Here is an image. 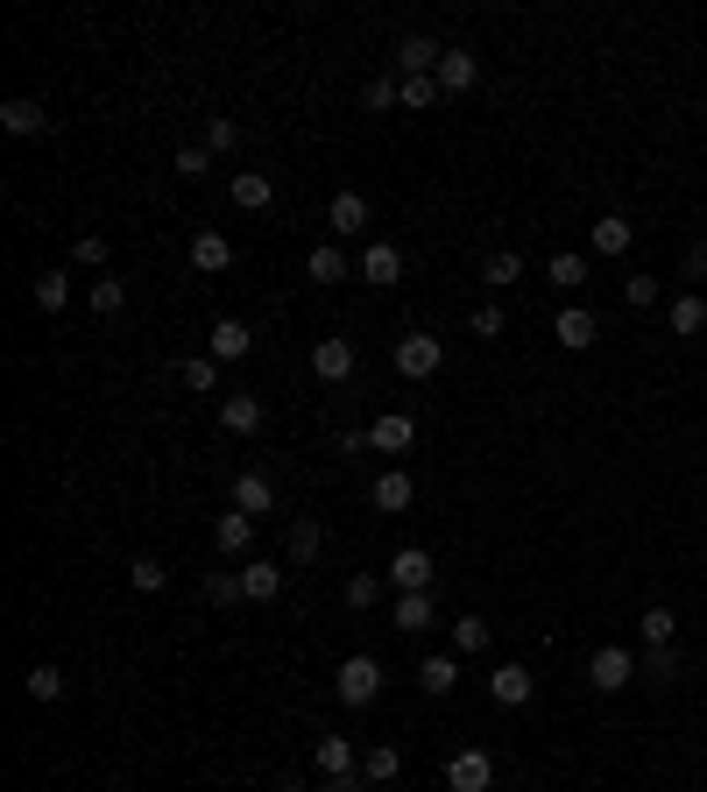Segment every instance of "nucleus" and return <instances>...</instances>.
I'll return each mask as SVG.
<instances>
[{"label": "nucleus", "instance_id": "39", "mask_svg": "<svg viewBox=\"0 0 707 792\" xmlns=\"http://www.w3.org/2000/svg\"><path fill=\"white\" fill-rule=\"evenodd\" d=\"M205 602H213V608L248 602V594H240V574H220V566H213V574H205Z\"/></svg>", "mask_w": 707, "mask_h": 792}, {"label": "nucleus", "instance_id": "38", "mask_svg": "<svg viewBox=\"0 0 707 792\" xmlns=\"http://www.w3.org/2000/svg\"><path fill=\"white\" fill-rule=\"evenodd\" d=\"M481 276H488L495 291H503V283H517V276H523V256H517V248H495V256H488V269H481Z\"/></svg>", "mask_w": 707, "mask_h": 792}, {"label": "nucleus", "instance_id": "6", "mask_svg": "<svg viewBox=\"0 0 707 792\" xmlns=\"http://www.w3.org/2000/svg\"><path fill=\"white\" fill-rule=\"evenodd\" d=\"M191 269H199V276H227L234 269V241L220 227H199L191 234Z\"/></svg>", "mask_w": 707, "mask_h": 792}, {"label": "nucleus", "instance_id": "50", "mask_svg": "<svg viewBox=\"0 0 707 792\" xmlns=\"http://www.w3.org/2000/svg\"><path fill=\"white\" fill-rule=\"evenodd\" d=\"M686 276H707V248H686Z\"/></svg>", "mask_w": 707, "mask_h": 792}, {"label": "nucleus", "instance_id": "27", "mask_svg": "<svg viewBox=\"0 0 707 792\" xmlns=\"http://www.w3.org/2000/svg\"><path fill=\"white\" fill-rule=\"evenodd\" d=\"M417 686H425L432 700H446V694L460 686V665H453V659H417Z\"/></svg>", "mask_w": 707, "mask_h": 792}, {"label": "nucleus", "instance_id": "13", "mask_svg": "<svg viewBox=\"0 0 707 792\" xmlns=\"http://www.w3.org/2000/svg\"><path fill=\"white\" fill-rule=\"evenodd\" d=\"M234 510L240 517H269V510H276V488H269V474H234Z\"/></svg>", "mask_w": 707, "mask_h": 792}, {"label": "nucleus", "instance_id": "40", "mask_svg": "<svg viewBox=\"0 0 707 792\" xmlns=\"http://www.w3.org/2000/svg\"><path fill=\"white\" fill-rule=\"evenodd\" d=\"M552 283H559V291H580V283H588V256H552Z\"/></svg>", "mask_w": 707, "mask_h": 792}, {"label": "nucleus", "instance_id": "51", "mask_svg": "<svg viewBox=\"0 0 707 792\" xmlns=\"http://www.w3.org/2000/svg\"><path fill=\"white\" fill-rule=\"evenodd\" d=\"M319 792H361V779H326Z\"/></svg>", "mask_w": 707, "mask_h": 792}, {"label": "nucleus", "instance_id": "49", "mask_svg": "<svg viewBox=\"0 0 707 792\" xmlns=\"http://www.w3.org/2000/svg\"><path fill=\"white\" fill-rule=\"evenodd\" d=\"M468 326H474L481 340H503V305H474V319H468Z\"/></svg>", "mask_w": 707, "mask_h": 792}, {"label": "nucleus", "instance_id": "5", "mask_svg": "<svg viewBox=\"0 0 707 792\" xmlns=\"http://www.w3.org/2000/svg\"><path fill=\"white\" fill-rule=\"evenodd\" d=\"M311 376L319 382H347L354 376V340H340V333L311 340Z\"/></svg>", "mask_w": 707, "mask_h": 792}, {"label": "nucleus", "instance_id": "46", "mask_svg": "<svg viewBox=\"0 0 707 792\" xmlns=\"http://www.w3.org/2000/svg\"><path fill=\"white\" fill-rule=\"evenodd\" d=\"M623 297H629V305H658V276H651V269L623 276Z\"/></svg>", "mask_w": 707, "mask_h": 792}, {"label": "nucleus", "instance_id": "44", "mask_svg": "<svg viewBox=\"0 0 707 792\" xmlns=\"http://www.w3.org/2000/svg\"><path fill=\"white\" fill-rule=\"evenodd\" d=\"M234 142H240V128L227 121V114H213V121H205V149H213V156H227Z\"/></svg>", "mask_w": 707, "mask_h": 792}, {"label": "nucleus", "instance_id": "17", "mask_svg": "<svg viewBox=\"0 0 707 792\" xmlns=\"http://www.w3.org/2000/svg\"><path fill=\"white\" fill-rule=\"evenodd\" d=\"M361 276L382 283V291H389V283H403V248H397V241H368V256H361Z\"/></svg>", "mask_w": 707, "mask_h": 792}, {"label": "nucleus", "instance_id": "15", "mask_svg": "<svg viewBox=\"0 0 707 792\" xmlns=\"http://www.w3.org/2000/svg\"><path fill=\"white\" fill-rule=\"evenodd\" d=\"M311 765H319L326 779H361V757H354V743H347V736H319Z\"/></svg>", "mask_w": 707, "mask_h": 792}, {"label": "nucleus", "instance_id": "12", "mask_svg": "<svg viewBox=\"0 0 707 792\" xmlns=\"http://www.w3.org/2000/svg\"><path fill=\"white\" fill-rule=\"evenodd\" d=\"M439 43H432V36H403L397 43V71H403V79H432V71H439Z\"/></svg>", "mask_w": 707, "mask_h": 792}, {"label": "nucleus", "instance_id": "29", "mask_svg": "<svg viewBox=\"0 0 707 792\" xmlns=\"http://www.w3.org/2000/svg\"><path fill=\"white\" fill-rule=\"evenodd\" d=\"M177 382H185V390H199V397H213L220 390V362H213V354H191V362L177 368Z\"/></svg>", "mask_w": 707, "mask_h": 792}, {"label": "nucleus", "instance_id": "37", "mask_svg": "<svg viewBox=\"0 0 707 792\" xmlns=\"http://www.w3.org/2000/svg\"><path fill=\"white\" fill-rule=\"evenodd\" d=\"M64 297H71V276H64V269H43V276H36V305H43V311H57Z\"/></svg>", "mask_w": 707, "mask_h": 792}, {"label": "nucleus", "instance_id": "8", "mask_svg": "<svg viewBox=\"0 0 707 792\" xmlns=\"http://www.w3.org/2000/svg\"><path fill=\"white\" fill-rule=\"evenodd\" d=\"M368 503H375V510H382V517H397V510H411V503H417V482H411V474H403V468H389V474H375Z\"/></svg>", "mask_w": 707, "mask_h": 792}, {"label": "nucleus", "instance_id": "23", "mask_svg": "<svg viewBox=\"0 0 707 792\" xmlns=\"http://www.w3.org/2000/svg\"><path fill=\"white\" fill-rule=\"evenodd\" d=\"M397 630H432V616H439V594H397Z\"/></svg>", "mask_w": 707, "mask_h": 792}, {"label": "nucleus", "instance_id": "9", "mask_svg": "<svg viewBox=\"0 0 707 792\" xmlns=\"http://www.w3.org/2000/svg\"><path fill=\"white\" fill-rule=\"evenodd\" d=\"M594 333H601V326H594V311H588V305H574V311H559V319H552V340H559L566 354H588V347H594Z\"/></svg>", "mask_w": 707, "mask_h": 792}, {"label": "nucleus", "instance_id": "30", "mask_svg": "<svg viewBox=\"0 0 707 792\" xmlns=\"http://www.w3.org/2000/svg\"><path fill=\"white\" fill-rule=\"evenodd\" d=\"M22 694H28V700H36V708H50V700H57V694H64V672H57V665H28V679H22Z\"/></svg>", "mask_w": 707, "mask_h": 792}, {"label": "nucleus", "instance_id": "22", "mask_svg": "<svg viewBox=\"0 0 707 792\" xmlns=\"http://www.w3.org/2000/svg\"><path fill=\"white\" fill-rule=\"evenodd\" d=\"M240 594H248V602H276L283 594V566H269V559L240 566Z\"/></svg>", "mask_w": 707, "mask_h": 792}, {"label": "nucleus", "instance_id": "36", "mask_svg": "<svg viewBox=\"0 0 707 792\" xmlns=\"http://www.w3.org/2000/svg\"><path fill=\"white\" fill-rule=\"evenodd\" d=\"M85 297H93V311H99V319H114V311L128 305V283H120V276H99V283H93Z\"/></svg>", "mask_w": 707, "mask_h": 792}, {"label": "nucleus", "instance_id": "25", "mask_svg": "<svg viewBox=\"0 0 707 792\" xmlns=\"http://www.w3.org/2000/svg\"><path fill=\"white\" fill-rule=\"evenodd\" d=\"M361 779H368V785H389V779H403V750H397V743H375V750L361 757Z\"/></svg>", "mask_w": 707, "mask_h": 792}, {"label": "nucleus", "instance_id": "10", "mask_svg": "<svg viewBox=\"0 0 707 792\" xmlns=\"http://www.w3.org/2000/svg\"><path fill=\"white\" fill-rule=\"evenodd\" d=\"M432 79H439V93H474V79H481V57L453 43V50L439 57V71H432Z\"/></svg>", "mask_w": 707, "mask_h": 792}, {"label": "nucleus", "instance_id": "2", "mask_svg": "<svg viewBox=\"0 0 707 792\" xmlns=\"http://www.w3.org/2000/svg\"><path fill=\"white\" fill-rule=\"evenodd\" d=\"M333 694L347 700V708H368V700L382 694V665H375L368 651H354V659H340V672H333Z\"/></svg>", "mask_w": 707, "mask_h": 792}, {"label": "nucleus", "instance_id": "52", "mask_svg": "<svg viewBox=\"0 0 707 792\" xmlns=\"http://www.w3.org/2000/svg\"><path fill=\"white\" fill-rule=\"evenodd\" d=\"M276 792H305V785H297V779H276Z\"/></svg>", "mask_w": 707, "mask_h": 792}, {"label": "nucleus", "instance_id": "18", "mask_svg": "<svg viewBox=\"0 0 707 792\" xmlns=\"http://www.w3.org/2000/svg\"><path fill=\"white\" fill-rule=\"evenodd\" d=\"M234 205L240 213H269V205H276V177L269 170H240L234 177Z\"/></svg>", "mask_w": 707, "mask_h": 792}, {"label": "nucleus", "instance_id": "47", "mask_svg": "<svg viewBox=\"0 0 707 792\" xmlns=\"http://www.w3.org/2000/svg\"><path fill=\"white\" fill-rule=\"evenodd\" d=\"M644 679H658V686H665V679H680V659H672V645H658L651 659H644Z\"/></svg>", "mask_w": 707, "mask_h": 792}, {"label": "nucleus", "instance_id": "32", "mask_svg": "<svg viewBox=\"0 0 707 792\" xmlns=\"http://www.w3.org/2000/svg\"><path fill=\"white\" fill-rule=\"evenodd\" d=\"M361 107H368V114H389V107H403V79H389V71H382V79H368V93H361Z\"/></svg>", "mask_w": 707, "mask_h": 792}, {"label": "nucleus", "instance_id": "45", "mask_svg": "<svg viewBox=\"0 0 707 792\" xmlns=\"http://www.w3.org/2000/svg\"><path fill=\"white\" fill-rule=\"evenodd\" d=\"M375 602H382V580H375V574H354L347 580V608H375Z\"/></svg>", "mask_w": 707, "mask_h": 792}, {"label": "nucleus", "instance_id": "21", "mask_svg": "<svg viewBox=\"0 0 707 792\" xmlns=\"http://www.w3.org/2000/svg\"><path fill=\"white\" fill-rule=\"evenodd\" d=\"M326 227H333V234H361V227H368V199H361V191H333Z\"/></svg>", "mask_w": 707, "mask_h": 792}, {"label": "nucleus", "instance_id": "28", "mask_svg": "<svg viewBox=\"0 0 707 792\" xmlns=\"http://www.w3.org/2000/svg\"><path fill=\"white\" fill-rule=\"evenodd\" d=\"M665 319H672V333H680V340H694L700 326H707V297H694V291H686V297H672V311H665Z\"/></svg>", "mask_w": 707, "mask_h": 792}, {"label": "nucleus", "instance_id": "43", "mask_svg": "<svg viewBox=\"0 0 707 792\" xmlns=\"http://www.w3.org/2000/svg\"><path fill=\"white\" fill-rule=\"evenodd\" d=\"M403 107H411V114L439 107V79H403Z\"/></svg>", "mask_w": 707, "mask_h": 792}, {"label": "nucleus", "instance_id": "31", "mask_svg": "<svg viewBox=\"0 0 707 792\" xmlns=\"http://www.w3.org/2000/svg\"><path fill=\"white\" fill-rule=\"evenodd\" d=\"M305 269H311V283H340V276H347V256H340L333 241H319V248L305 256Z\"/></svg>", "mask_w": 707, "mask_h": 792}, {"label": "nucleus", "instance_id": "41", "mask_svg": "<svg viewBox=\"0 0 707 792\" xmlns=\"http://www.w3.org/2000/svg\"><path fill=\"white\" fill-rule=\"evenodd\" d=\"M319 545H326V531L311 524V517H305V524H291V559H319Z\"/></svg>", "mask_w": 707, "mask_h": 792}, {"label": "nucleus", "instance_id": "24", "mask_svg": "<svg viewBox=\"0 0 707 792\" xmlns=\"http://www.w3.org/2000/svg\"><path fill=\"white\" fill-rule=\"evenodd\" d=\"M248 347H255V333L240 319H213V362H240Z\"/></svg>", "mask_w": 707, "mask_h": 792}, {"label": "nucleus", "instance_id": "20", "mask_svg": "<svg viewBox=\"0 0 707 792\" xmlns=\"http://www.w3.org/2000/svg\"><path fill=\"white\" fill-rule=\"evenodd\" d=\"M0 128L8 134H50V107H43V99H8V107H0Z\"/></svg>", "mask_w": 707, "mask_h": 792}, {"label": "nucleus", "instance_id": "1", "mask_svg": "<svg viewBox=\"0 0 707 792\" xmlns=\"http://www.w3.org/2000/svg\"><path fill=\"white\" fill-rule=\"evenodd\" d=\"M382 574H389V588H397V594H432V588H439V559H432L425 545H403Z\"/></svg>", "mask_w": 707, "mask_h": 792}, {"label": "nucleus", "instance_id": "16", "mask_svg": "<svg viewBox=\"0 0 707 792\" xmlns=\"http://www.w3.org/2000/svg\"><path fill=\"white\" fill-rule=\"evenodd\" d=\"M248 545H255V517H240V510H220V517H213V552H227V559H240Z\"/></svg>", "mask_w": 707, "mask_h": 792}, {"label": "nucleus", "instance_id": "35", "mask_svg": "<svg viewBox=\"0 0 707 792\" xmlns=\"http://www.w3.org/2000/svg\"><path fill=\"white\" fill-rule=\"evenodd\" d=\"M163 580H170V566H156V559H128V588H134V594H163Z\"/></svg>", "mask_w": 707, "mask_h": 792}, {"label": "nucleus", "instance_id": "48", "mask_svg": "<svg viewBox=\"0 0 707 792\" xmlns=\"http://www.w3.org/2000/svg\"><path fill=\"white\" fill-rule=\"evenodd\" d=\"M85 269H107V234H79V248H71Z\"/></svg>", "mask_w": 707, "mask_h": 792}, {"label": "nucleus", "instance_id": "26", "mask_svg": "<svg viewBox=\"0 0 707 792\" xmlns=\"http://www.w3.org/2000/svg\"><path fill=\"white\" fill-rule=\"evenodd\" d=\"M220 425H227L234 439H248V432L262 425V397H227V403H220Z\"/></svg>", "mask_w": 707, "mask_h": 792}, {"label": "nucleus", "instance_id": "11", "mask_svg": "<svg viewBox=\"0 0 707 792\" xmlns=\"http://www.w3.org/2000/svg\"><path fill=\"white\" fill-rule=\"evenodd\" d=\"M411 439H417V425L403 411H382L368 425V446H375V453H411Z\"/></svg>", "mask_w": 707, "mask_h": 792}, {"label": "nucleus", "instance_id": "14", "mask_svg": "<svg viewBox=\"0 0 707 792\" xmlns=\"http://www.w3.org/2000/svg\"><path fill=\"white\" fill-rule=\"evenodd\" d=\"M629 241H637V227H629L623 213H601L594 227H588V248H594V256H629Z\"/></svg>", "mask_w": 707, "mask_h": 792}, {"label": "nucleus", "instance_id": "19", "mask_svg": "<svg viewBox=\"0 0 707 792\" xmlns=\"http://www.w3.org/2000/svg\"><path fill=\"white\" fill-rule=\"evenodd\" d=\"M531 672H523V665H495L488 672V694H495V708H523V700H531Z\"/></svg>", "mask_w": 707, "mask_h": 792}, {"label": "nucleus", "instance_id": "3", "mask_svg": "<svg viewBox=\"0 0 707 792\" xmlns=\"http://www.w3.org/2000/svg\"><path fill=\"white\" fill-rule=\"evenodd\" d=\"M629 679H637V651H629V645H601L588 659V686H594V694H623Z\"/></svg>", "mask_w": 707, "mask_h": 792}, {"label": "nucleus", "instance_id": "42", "mask_svg": "<svg viewBox=\"0 0 707 792\" xmlns=\"http://www.w3.org/2000/svg\"><path fill=\"white\" fill-rule=\"evenodd\" d=\"M213 170V149L205 142H191V149H177V177H191V185H199V177Z\"/></svg>", "mask_w": 707, "mask_h": 792}, {"label": "nucleus", "instance_id": "4", "mask_svg": "<svg viewBox=\"0 0 707 792\" xmlns=\"http://www.w3.org/2000/svg\"><path fill=\"white\" fill-rule=\"evenodd\" d=\"M446 368V347L432 333H403L397 340V376H411V382H432Z\"/></svg>", "mask_w": 707, "mask_h": 792}, {"label": "nucleus", "instance_id": "7", "mask_svg": "<svg viewBox=\"0 0 707 792\" xmlns=\"http://www.w3.org/2000/svg\"><path fill=\"white\" fill-rule=\"evenodd\" d=\"M495 785V757L488 750H460L453 771H446V792H488Z\"/></svg>", "mask_w": 707, "mask_h": 792}, {"label": "nucleus", "instance_id": "33", "mask_svg": "<svg viewBox=\"0 0 707 792\" xmlns=\"http://www.w3.org/2000/svg\"><path fill=\"white\" fill-rule=\"evenodd\" d=\"M453 651H460V659L488 651V616H460V623H453Z\"/></svg>", "mask_w": 707, "mask_h": 792}, {"label": "nucleus", "instance_id": "34", "mask_svg": "<svg viewBox=\"0 0 707 792\" xmlns=\"http://www.w3.org/2000/svg\"><path fill=\"white\" fill-rule=\"evenodd\" d=\"M672 623H680V616H672V608H644V616H637V637H644V645H672Z\"/></svg>", "mask_w": 707, "mask_h": 792}]
</instances>
